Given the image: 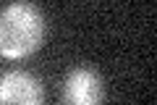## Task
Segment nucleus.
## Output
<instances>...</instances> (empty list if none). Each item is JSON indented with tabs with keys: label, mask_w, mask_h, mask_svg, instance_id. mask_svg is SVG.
Instances as JSON below:
<instances>
[{
	"label": "nucleus",
	"mask_w": 157,
	"mask_h": 105,
	"mask_svg": "<svg viewBox=\"0 0 157 105\" xmlns=\"http://www.w3.org/2000/svg\"><path fill=\"white\" fill-rule=\"evenodd\" d=\"M45 92L29 71H8L0 79V105H42Z\"/></svg>",
	"instance_id": "3"
},
{
	"label": "nucleus",
	"mask_w": 157,
	"mask_h": 105,
	"mask_svg": "<svg viewBox=\"0 0 157 105\" xmlns=\"http://www.w3.org/2000/svg\"><path fill=\"white\" fill-rule=\"evenodd\" d=\"M45 16L34 3L16 0L0 11V55L26 58L42 45Z\"/></svg>",
	"instance_id": "1"
},
{
	"label": "nucleus",
	"mask_w": 157,
	"mask_h": 105,
	"mask_svg": "<svg viewBox=\"0 0 157 105\" xmlns=\"http://www.w3.org/2000/svg\"><path fill=\"white\" fill-rule=\"evenodd\" d=\"M105 87L94 68H73L63 84V105H102Z\"/></svg>",
	"instance_id": "2"
}]
</instances>
